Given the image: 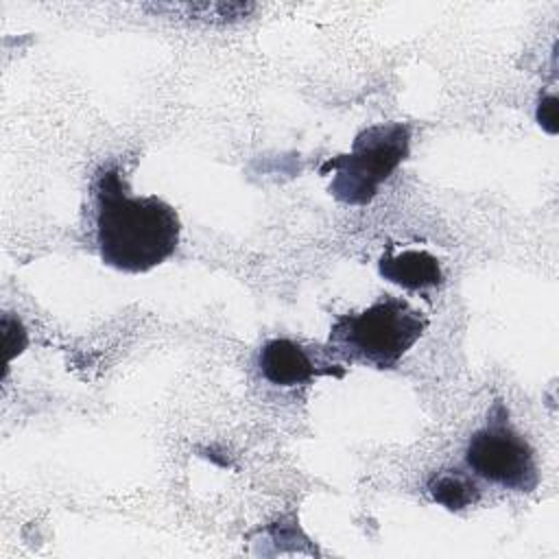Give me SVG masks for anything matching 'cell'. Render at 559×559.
<instances>
[{"instance_id": "1", "label": "cell", "mask_w": 559, "mask_h": 559, "mask_svg": "<svg viewBox=\"0 0 559 559\" xmlns=\"http://www.w3.org/2000/svg\"><path fill=\"white\" fill-rule=\"evenodd\" d=\"M94 242L103 264L146 273L168 260L181 236L173 205L155 194H131L116 166H103L92 183Z\"/></svg>"}, {"instance_id": "2", "label": "cell", "mask_w": 559, "mask_h": 559, "mask_svg": "<svg viewBox=\"0 0 559 559\" xmlns=\"http://www.w3.org/2000/svg\"><path fill=\"white\" fill-rule=\"evenodd\" d=\"M428 321L406 299L382 295L360 312L338 314L328 334L325 354L349 365L393 369L421 338Z\"/></svg>"}, {"instance_id": "3", "label": "cell", "mask_w": 559, "mask_h": 559, "mask_svg": "<svg viewBox=\"0 0 559 559\" xmlns=\"http://www.w3.org/2000/svg\"><path fill=\"white\" fill-rule=\"evenodd\" d=\"M411 148V129L404 122L369 124L352 142L349 153L328 157L321 175H330L328 192L347 205H367L380 186L406 159Z\"/></svg>"}, {"instance_id": "4", "label": "cell", "mask_w": 559, "mask_h": 559, "mask_svg": "<svg viewBox=\"0 0 559 559\" xmlns=\"http://www.w3.org/2000/svg\"><path fill=\"white\" fill-rule=\"evenodd\" d=\"M465 463L476 476L504 489L533 491L539 485L535 450L511 426L500 400L493 402L487 421L469 437Z\"/></svg>"}, {"instance_id": "5", "label": "cell", "mask_w": 559, "mask_h": 559, "mask_svg": "<svg viewBox=\"0 0 559 559\" xmlns=\"http://www.w3.org/2000/svg\"><path fill=\"white\" fill-rule=\"evenodd\" d=\"M258 367L266 382L275 386H299L319 376L343 378L345 367L314 358L304 345L290 338H271L260 347Z\"/></svg>"}, {"instance_id": "6", "label": "cell", "mask_w": 559, "mask_h": 559, "mask_svg": "<svg viewBox=\"0 0 559 559\" xmlns=\"http://www.w3.org/2000/svg\"><path fill=\"white\" fill-rule=\"evenodd\" d=\"M380 275L406 290H428L443 284V271L439 260L424 249H402L397 253L386 251L378 260Z\"/></svg>"}, {"instance_id": "7", "label": "cell", "mask_w": 559, "mask_h": 559, "mask_svg": "<svg viewBox=\"0 0 559 559\" xmlns=\"http://www.w3.org/2000/svg\"><path fill=\"white\" fill-rule=\"evenodd\" d=\"M428 491L435 502L443 504L450 511H461L465 507H472L480 498L478 485L461 469H445L435 474L428 480Z\"/></svg>"}, {"instance_id": "8", "label": "cell", "mask_w": 559, "mask_h": 559, "mask_svg": "<svg viewBox=\"0 0 559 559\" xmlns=\"http://www.w3.org/2000/svg\"><path fill=\"white\" fill-rule=\"evenodd\" d=\"M537 120H539V124L546 131H550V133L557 131V127H555V122H557V98L552 94L539 100V105H537Z\"/></svg>"}]
</instances>
